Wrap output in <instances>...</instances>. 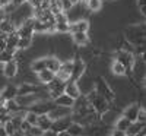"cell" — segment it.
I'll list each match as a JSON object with an SVG mask.
<instances>
[{
	"instance_id": "14",
	"label": "cell",
	"mask_w": 146,
	"mask_h": 136,
	"mask_svg": "<svg viewBox=\"0 0 146 136\" xmlns=\"http://www.w3.org/2000/svg\"><path fill=\"white\" fill-rule=\"evenodd\" d=\"M111 70H113L114 75H117V76H123L124 73H126V66H124L123 63H121L120 60H115L114 63H113Z\"/></svg>"
},
{
	"instance_id": "19",
	"label": "cell",
	"mask_w": 146,
	"mask_h": 136,
	"mask_svg": "<svg viewBox=\"0 0 146 136\" xmlns=\"http://www.w3.org/2000/svg\"><path fill=\"white\" fill-rule=\"evenodd\" d=\"M86 3H88V7L91 10H94V12H96L101 7V5H102L101 0H86Z\"/></svg>"
},
{
	"instance_id": "23",
	"label": "cell",
	"mask_w": 146,
	"mask_h": 136,
	"mask_svg": "<svg viewBox=\"0 0 146 136\" xmlns=\"http://www.w3.org/2000/svg\"><path fill=\"white\" fill-rule=\"evenodd\" d=\"M146 116V111H145V108H140L139 107V111H137V116H136V121H139V123H145V117Z\"/></svg>"
},
{
	"instance_id": "18",
	"label": "cell",
	"mask_w": 146,
	"mask_h": 136,
	"mask_svg": "<svg viewBox=\"0 0 146 136\" xmlns=\"http://www.w3.org/2000/svg\"><path fill=\"white\" fill-rule=\"evenodd\" d=\"M0 31L5 32V34L12 32V31H13V25H12V22H10L9 19H5V21L2 22V25H0Z\"/></svg>"
},
{
	"instance_id": "5",
	"label": "cell",
	"mask_w": 146,
	"mask_h": 136,
	"mask_svg": "<svg viewBox=\"0 0 146 136\" xmlns=\"http://www.w3.org/2000/svg\"><path fill=\"white\" fill-rule=\"evenodd\" d=\"M3 73H5V76H7V78L16 76V73H18V63H16L15 60H9L7 63L5 65Z\"/></svg>"
},
{
	"instance_id": "27",
	"label": "cell",
	"mask_w": 146,
	"mask_h": 136,
	"mask_svg": "<svg viewBox=\"0 0 146 136\" xmlns=\"http://www.w3.org/2000/svg\"><path fill=\"white\" fill-rule=\"evenodd\" d=\"M57 136H72V135H70L67 130H62V132H58V133H57Z\"/></svg>"
},
{
	"instance_id": "17",
	"label": "cell",
	"mask_w": 146,
	"mask_h": 136,
	"mask_svg": "<svg viewBox=\"0 0 146 136\" xmlns=\"http://www.w3.org/2000/svg\"><path fill=\"white\" fill-rule=\"evenodd\" d=\"M36 119H38V114L34 113V111H28V113H25V117H23V120L27 123H29L31 126L36 125Z\"/></svg>"
},
{
	"instance_id": "25",
	"label": "cell",
	"mask_w": 146,
	"mask_h": 136,
	"mask_svg": "<svg viewBox=\"0 0 146 136\" xmlns=\"http://www.w3.org/2000/svg\"><path fill=\"white\" fill-rule=\"evenodd\" d=\"M6 41H7V35L5 32L0 34V51H3L6 48Z\"/></svg>"
},
{
	"instance_id": "6",
	"label": "cell",
	"mask_w": 146,
	"mask_h": 136,
	"mask_svg": "<svg viewBox=\"0 0 146 136\" xmlns=\"http://www.w3.org/2000/svg\"><path fill=\"white\" fill-rule=\"evenodd\" d=\"M51 125H53V121L50 120V117H48L47 114H42V116H38V119H36V126H38L41 130H48V129H51Z\"/></svg>"
},
{
	"instance_id": "20",
	"label": "cell",
	"mask_w": 146,
	"mask_h": 136,
	"mask_svg": "<svg viewBox=\"0 0 146 136\" xmlns=\"http://www.w3.org/2000/svg\"><path fill=\"white\" fill-rule=\"evenodd\" d=\"M3 127H5V130H6L7 136H12V135L15 133V130H16V127H15V125H13V123H12V120L6 121L5 125H3Z\"/></svg>"
},
{
	"instance_id": "1",
	"label": "cell",
	"mask_w": 146,
	"mask_h": 136,
	"mask_svg": "<svg viewBox=\"0 0 146 136\" xmlns=\"http://www.w3.org/2000/svg\"><path fill=\"white\" fill-rule=\"evenodd\" d=\"M72 114V107H63V105H57L54 107L50 113L47 116L50 117L51 121H56V120H62V119H66L67 116Z\"/></svg>"
},
{
	"instance_id": "31",
	"label": "cell",
	"mask_w": 146,
	"mask_h": 136,
	"mask_svg": "<svg viewBox=\"0 0 146 136\" xmlns=\"http://www.w3.org/2000/svg\"><path fill=\"white\" fill-rule=\"evenodd\" d=\"M0 10H2V9H0ZM0 13H2V12H0Z\"/></svg>"
},
{
	"instance_id": "2",
	"label": "cell",
	"mask_w": 146,
	"mask_h": 136,
	"mask_svg": "<svg viewBox=\"0 0 146 136\" xmlns=\"http://www.w3.org/2000/svg\"><path fill=\"white\" fill-rule=\"evenodd\" d=\"M60 82H67L73 76V63H64L60 66V69L56 72L54 75Z\"/></svg>"
},
{
	"instance_id": "3",
	"label": "cell",
	"mask_w": 146,
	"mask_h": 136,
	"mask_svg": "<svg viewBox=\"0 0 146 136\" xmlns=\"http://www.w3.org/2000/svg\"><path fill=\"white\" fill-rule=\"evenodd\" d=\"M64 94L66 95H69L72 100H78V98L80 97V91H79V88H78V83L76 82H69L67 85H66V88H64Z\"/></svg>"
},
{
	"instance_id": "24",
	"label": "cell",
	"mask_w": 146,
	"mask_h": 136,
	"mask_svg": "<svg viewBox=\"0 0 146 136\" xmlns=\"http://www.w3.org/2000/svg\"><path fill=\"white\" fill-rule=\"evenodd\" d=\"M54 28L62 32H69V22L67 23H54Z\"/></svg>"
},
{
	"instance_id": "26",
	"label": "cell",
	"mask_w": 146,
	"mask_h": 136,
	"mask_svg": "<svg viewBox=\"0 0 146 136\" xmlns=\"http://www.w3.org/2000/svg\"><path fill=\"white\" fill-rule=\"evenodd\" d=\"M32 67H34V70H42V69H45V63H44V59L42 60H40V61H35V63L32 65Z\"/></svg>"
},
{
	"instance_id": "28",
	"label": "cell",
	"mask_w": 146,
	"mask_h": 136,
	"mask_svg": "<svg viewBox=\"0 0 146 136\" xmlns=\"http://www.w3.org/2000/svg\"><path fill=\"white\" fill-rule=\"evenodd\" d=\"M0 136H7V133H6V130H5L3 126H0Z\"/></svg>"
},
{
	"instance_id": "15",
	"label": "cell",
	"mask_w": 146,
	"mask_h": 136,
	"mask_svg": "<svg viewBox=\"0 0 146 136\" xmlns=\"http://www.w3.org/2000/svg\"><path fill=\"white\" fill-rule=\"evenodd\" d=\"M42 135H44V130H41L36 125L29 126L28 129L23 130V136H42Z\"/></svg>"
},
{
	"instance_id": "8",
	"label": "cell",
	"mask_w": 146,
	"mask_h": 136,
	"mask_svg": "<svg viewBox=\"0 0 146 136\" xmlns=\"http://www.w3.org/2000/svg\"><path fill=\"white\" fill-rule=\"evenodd\" d=\"M36 101V97L35 95H32V94H21L19 97H16V100H15V103L16 104H19V105H29V104H32V103H35Z\"/></svg>"
},
{
	"instance_id": "13",
	"label": "cell",
	"mask_w": 146,
	"mask_h": 136,
	"mask_svg": "<svg viewBox=\"0 0 146 136\" xmlns=\"http://www.w3.org/2000/svg\"><path fill=\"white\" fill-rule=\"evenodd\" d=\"M137 111H139V105H130L126 111H124V117L129 119L130 121H136V116H137Z\"/></svg>"
},
{
	"instance_id": "7",
	"label": "cell",
	"mask_w": 146,
	"mask_h": 136,
	"mask_svg": "<svg viewBox=\"0 0 146 136\" xmlns=\"http://www.w3.org/2000/svg\"><path fill=\"white\" fill-rule=\"evenodd\" d=\"M44 63H45V69H48L50 72H53L54 75H56V72L60 69V66H62V63H60L57 59H54V57H47V59H44Z\"/></svg>"
},
{
	"instance_id": "16",
	"label": "cell",
	"mask_w": 146,
	"mask_h": 136,
	"mask_svg": "<svg viewBox=\"0 0 146 136\" xmlns=\"http://www.w3.org/2000/svg\"><path fill=\"white\" fill-rule=\"evenodd\" d=\"M130 123H131V121L123 116V117H120V119L117 120L115 129H117V130H120V132H126V130H127V127L130 126Z\"/></svg>"
},
{
	"instance_id": "10",
	"label": "cell",
	"mask_w": 146,
	"mask_h": 136,
	"mask_svg": "<svg viewBox=\"0 0 146 136\" xmlns=\"http://www.w3.org/2000/svg\"><path fill=\"white\" fill-rule=\"evenodd\" d=\"M54 103L57 105H63V107H72L73 103H75V100H72V98L66 94H60L57 98H54Z\"/></svg>"
},
{
	"instance_id": "9",
	"label": "cell",
	"mask_w": 146,
	"mask_h": 136,
	"mask_svg": "<svg viewBox=\"0 0 146 136\" xmlns=\"http://www.w3.org/2000/svg\"><path fill=\"white\" fill-rule=\"evenodd\" d=\"M36 73H38V79H40V81H41L42 83H50V82H53V81L56 79L54 73H53V72H50L48 69H42V70H38Z\"/></svg>"
},
{
	"instance_id": "12",
	"label": "cell",
	"mask_w": 146,
	"mask_h": 136,
	"mask_svg": "<svg viewBox=\"0 0 146 136\" xmlns=\"http://www.w3.org/2000/svg\"><path fill=\"white\" fill-rule=\"evenodd\" d=\"M73 41H75L78 45H85L89 43L88 34L86 32H73Z\"/></svg>"
},
{
	"instance_id": "4",
	"label": "cell",
	"mask_w": 146,
	"mask_h": 136,
	"mask_svg": "<svg viewBox=\"0 0 146 136\" xmlns=\"http://www.w3.org/2000/svg\"><path fill=\"white\" fill-rule=\"evenodd\" d=\"M89 28L88 21H79L76 23H69V32H86Z\"/></svg>"
},
{
	"instance_id": "11",
	"label": "cell",
	"mask_w": 146,
	"mask_h": 136,
	"mask_svg": "<svg viewBox=\"0 0 146 136\" xmlns=\"http://www.w3.org/2000/svg\"><path fill=\"white\" fill-rule=\"evenodd\" d=\"M143 125L145 123H139V121H131L130 126L127 127V130L124 132L126 135H130V136H136L140 130H143Z\"/></svg>"
},
{
	"instance_id": "21",
	"label": "cell",
	"mask_w": 146,
	"mask_h": 136,
	"mask_svg": "<svg viewBox=\"0 0 146 136\" xmlns=\"http://www.w3.org/2000/svg\"><path fill=\"white\" fill-rule=\"evenodd\" d=\"M67 129H69L67 132H69L70 135H73V136H79V135L82 133V129H80L79 125H70Z\"/></svg>"
},
{
	"instance_id": "22",
	"label": "cell",
	"mask_w": 146,
	"mask_h": 136,
	"mask_svg": "<svg viewBox=\"0 0 146 136\" xmlns=\"http://www.w3.org/2000/svg\"><path fill=\"white\" fill-rule=\"evenodd\" d=\"M31 44V37H27V38H19L18 40V47L19 48H27Z\"/></svg>"
},
{
	"instance_id": "30",
	"label": "cell",
	"mask_w": 146,
	"mask_h": 136,
	"mask_svg": "<svg viewBox=\"0 0 146 136\" xmlns=\"http://www.w3.org/2000/svg\"><path fill=\"white\" fill-rule=\"evenodd\" d=\"M78 2H82V0H78Z\"/></svg>"
},
{
	"instance_id": "29",
	"label": "cell",
	"mask_w": 146,
	"mask_h": 136,
	"mask_svg": "<svg viewBox=\"0 0 146 136\" xmlns=\"http://www.w3.org/2000/svg\"><path fill=\"white\" fill-rule=\"evenodd\" d=\"M124 136H130V135H124Z\"/></svg>"
}]
</instances>
